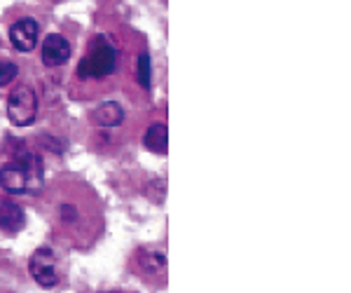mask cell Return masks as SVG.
<instances>
[{"label":"cell","mask_w":351,"mask_h":293,"mask_svg":"<svg viewBox=\"0 0 351 293\" xmlns=\"http://www.w3.org/2000/svg\"><path fill=\"white\" fill-rule=\"evenodd\" d=\"M0 185L10 195H38L43 190V162L31 150H16L12 160L0 169Z\"/></svg>","instance_id":"1"},{"label":"cell","mask_w":351,"mask_h":293,"mask_svg":"<svg viewBox=\"0 0 351 293\" xmlns=\"http://www.w3.org/2000/svg\"><path fill=\"white\" fill-rule=\"evenodd\" d=\"M38 115V99L33 89L16 87L8 99V117L14 127H28L33 125Z\"/></svg>","instance_id":"2"},{"label":"cell","mask_w":351,"mask_h":293,"mask_svg":"<svg viewBox=\"0 0 351 293\" xmlns=\"http://www.w3.org/2000/svg\"><path fill=\"white\" fill-rule=\"evenodd\" d=\"M115 71V49L108 43H94L89 56L80 64V78H106Z\"/></svg>","instance_id":"3"},{"label":"cell","mask_w":351,"mask_h":293,"mask_svg":"<svg viewBox=\"0 0 351 293\" xmlns=\"http://www.w3.org/2000/svg\"><path fill=\"white\" fill-rule=\"evenodd\" d=\"M31 274L38 284L47 286V289H52V286L59 284L61 268H59V258H56V253L52 249H47V246L38 249L31 258Z\"/></svg>","instance_id":"4"},{"label":"cell","mask_w":351,"mask_h":293,"mask_svg":"<svg viewBox=\"0 0 351 293\" xmlns=\"http://www.w3.org/2000/svg\"><path fill=\"white\" fill-rule=\"evenodd\" d=\"M38 38H40V26L36 19H19L10 28V43L19 52H31L38 45Z\"/></svg>","instance_id":"5"},{"label":"cell","mask_w":351,"mask_h":293,"mask_svg":"<svg viewBox=\"0 0 351 293\" xmlns=\"http://www.w3.org/2000/svg\"><path fill=\"white\" fill-rule=\"evenodd\" d=\"M71 56V45L64 36L59 33H52V36L45 38L43 43V64L49 66V69H56V66H64Z\"/></svg>","instance_id":"6"},{"label":"cell","mask_w":351,"mask_h":293,"mask_svg":"<svg viewBox=\"0 0 351 293\" xmlns=\"http://www.w3.org/2000/svg\"><path fill=\"white\" fill-rule=\"evenodd\" d=\"M26 223V213L19 204L10 200H0V228L8 233H19Z\"/></svg>","instance_id":"7"},{"label":"cell","mask_w":351,"mask_h":293,"mask_svg":"<svg viewBox=\"0 0 351 293\" xmlns=\"http://www.w3.org/2000/svg\"><path fill=\"white\" fill-rule=\"evenodd\" d=\"M94 122L99 127H117L124 120V110L120 104L115 101H108V104H101L99 108L94 110Z\"/></svg>","instance_id":"8"},{"label":"cell","mask_w":351,"mask_h":293,"mask_svg":"<svg viewBox=\"0 0 351 293\" xmlns=\"http://www.w3.org/2000/svg\"><path fill=\"white\" fill-rule=\"evenodd\" d=\"M143 143L145 148L152 150V153H160V155H167V148H169V132H167V125H152L143 137Z\"/></svg>","instance_id":"9"},{"label":"cell","mask_w":351,"mask_h":293,"mask_svg":"<svg viewBox=\"0 0 351 293\" xmlns=\"http://www.w3.org/2000/svg\"><path fill=\"white\" fill-rule=\"evenodd\" d=\"M150 73H152L150 71V56L143 52L138 56V82L143 84L145 89L150 87Z\"/></svg>","instance_id":"10"},{"label":"cell","mask_w":351,"mask_h":293,"mask_svg":"<svg viewBox=\"0 0 351 293\" xmlns=\"http://www.w3.org/2000/svg\"><path fill=\"white\" fill-rule=\"evenodd\" d=\"M16 75H19V69H16L14 64H10V61H0V87H3V84H10Z\"/></svg>","instance_id":"11"}]
</instances>
